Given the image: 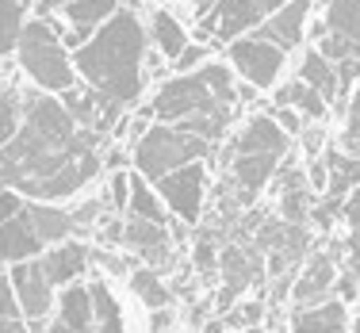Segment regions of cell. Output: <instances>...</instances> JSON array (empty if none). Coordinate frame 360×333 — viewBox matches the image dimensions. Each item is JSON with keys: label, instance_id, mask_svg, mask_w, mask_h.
<instances>
[{"label": "cell", "instance_id": "cell-1", "mask_svg": "<svg viewBox=\"0 0 360 333\" xmlns=\"http://www.w3.org/2000/svg\"><path fill=\"white\" fill-rule=\"evenodd\" d=\"M100 138L81 126L65 104L27 84V111L12 138L0 146V184L23 200L70 203L100 173Z\"/></svg>", "mask_w": 360, "mask_h": 333}, {"label": "cell", "instance_id": "cell-2", "mask_svg": "<svg viewBox=\"0 0 360 333\" xmlns=\"http://www.w3.org/2000/svg\"><path fill=\"white\" fill-rule=\"evenodd\" d=\"M257 89L245 81H238V73L226 62L211 58L207 65H200L195 73H173L158 92L150 96L146 115L153 123H176L184 131L200 134L207 142H219L230 134L238 115V104L250 100Z\"/></svg>", "mask_w": 360, "mask_h": 333}, {"label": "cell", "instance_id": "cell-3", "mask_svg": "<svg viewBox=\"0 0 360 333\" xmlns=\"http://www.w3.org/2000/svg\"><path fill=\"white\" fill-rule=\"evenodd\" d=\"M146 54H150V35L134 0H127L108 23L92 31L89 42L73 50V70L81 84L131 107L146 92Z\"/></svg>", "mask_w": 360, "mask_h": 333}, {"label": "cell", "instance_id": "cell-4", "mask_svg": "<svg viewBox=\"0 0 360 333\" xmlns=\"http://www.w3.org/2000/svg\"><path fill=\"white\" fill-rule=\"evenodd\" d=\"M15 65L27 77L31 89L50 92V96H62L70 92L81 77L73 70V54L62 42V31H58L54 15H27L20 31V42H15Z\"/></svg>", "mask_w": 360, "mask_h": 333}, {"label": "cell", "instance_id": "cell-5", "mask_svg": "<svg viewBox=\"0 0 360 333\" xmlns=\"http://www.w3.org/2000/svg\"><path fill=\"white\" fill-rule=\"evenodd\" d=\"M215 150H219L215 142L200 138V134L184 131L176 123H153L139 134V142L131 150V161H134V173L153 184L165 173H173V169H184L192 161H207Z\"/></svg>", "mask_w": 360, "mask_h": 333}, {"label": "cell", "instance_id": "cell-6", "mask_svg": "<svg viewBox=\"0 0 360 333\" xmlns=\"http://www.w3.org/2000/svg\"><path fill=\"white\" fill-rule=\"evenodd\" d=\"M226 65L238 73V81H245L257 92H269L280 84L288 65V54L269 39H257V35H242L226 46Z\"/></svg>", "mask_w": 360, "mask_h": 333}, {"label": "cell", "instance_id": "cell-7", "mask_svg": "<svg viewBox=\"0 0 360 333\" xmlns=\"http://www.w3.org/2000/svg\"><path fill=\"white\" fill-rule=\"evenodd\" d=\"M288 0H219L215 8L200 15V35H211L222 46H230L234 39L253 35L276 8H284Z\"/></svg>", "mask_w": 360, "mask_h": 333}, {"label": "cell", "instance_id": "cell-8", "mask_svg": "<svg viewBox=\"0 0 360 333\" xmlns=\"http://www.w3.org/2000/svg\"><path fill=\"white\" fill-rule=\"evenodd\" d=\"M8 272V284L15 292V303H20V314L23 322L31 326V333H42L54 314V303H58V287L46 280L39 257L35 261H20V264H4Z\"/></svg>", "mask_w": 360, "mask_h": 333}, {"label": "cell", "instance_id": "cell-9", "mask_svg": "<svg viewBox=\"0 0 360 333\" xmlns=\"http://www.w3.org/2000/svg\"><path fill=\"white\" fill-rule=\"evenodd\" d=\"M161 203L169 207V215L180 222H200L203 203H207V161H192L184 169H173L161 181H153Z\"/></svg>", "mask_w": 360, "mask_h": 333}, {"label": "cell", "instance_id": "cell-10", "mask_svg": "<svg viewBox=\"0 0 360 333\" xmlns=\"http://www.w3.org/2000/svg\"><path fill=\"white\" fill-rule=\"evenodd\" d=\"M58 100L65 104V111H70L77 123L89 126V131H96V134H111L119 126V119H123V111H127L119 100H111V96H104V92L81 84V81H77L70 92H62Z\"/></svg>", "mask_w": 360, "mask_h": 333}, {"label": "cell", "instance_id": "cell-11", "mask_svg": "<svg viewBox=\"0 0 360 333\" xmlns=\"http://www.w3.org/2000/svg\"><path fill=\"white\" fill-rule=\"evenodd\" d=\"M314 4H319V0H288L284 8H276V12L253 31V35L276 42L284 54H295V50L307 46V20H311Z\"/></svg>", "mask_w": 360, "mask_h": 333}, {"label": "cell", "instance_id": "cell-12", "mask_svg": "<svg viewBox=\"0 0 360 333\" xmlns=\"http://www.w3.org/2000/svg\"><path fill=\"white\" fill-rule=\"evenodd\" d=\"M338 261L333 253L314 249L311 257L303 261L299 276L291 280V303L295 306H319L326 299H333V287H338Z\"/></svg>", "mask_w": 360, "mask_h": 333}, {"label": "cell", "instance_id": "cell-13", "mask_svg": "<svg viewBox=\"0 0 360 333\" xmlns=\"http://www.w3.org/2000/svg\"><path fill=\"white\" fill-rule=\"evenodd\" d=\"M219 272H222V295H219V306L222 311H230V306L242 299V292L253 284L257 276H261V257H257V249L250 245H226V249L219 253Z\"/></svg>", "mask_w": 360, "mask_h": 333}, {"label": "cell", "instance_id": "cell-14", "mask_svg": "<svg viewBox=\"0 0 360 333\" xmlns=\"http://www.w3.org/2000/svg\"><path fill=\"white\" fill-rule=\"evenodd\" d=\"M291 142L295 138H288V134L280 131L272 111H264V115H250L238 126L234 142H230V157H234V153H280V157H288Z\"/></svg>", "mask_w": 360, "mask_h": 333}, {"label": "cell", "instance_id": "cell-15", "mask_svg": "<svg viewBox=\"0 0 360 333\" xmlns=\"http://www.w3.org/2000/svg\"><path fill=\"white\" fill-rule=\"evenodd\" d=\"M42 272H46V280L54 287H65V284H77V280L89 272V245L70 237V242H58L50 245V249H42Z\"/></svg>", "mask_w": 360, "mask_h": 333}, {"label": "cell", "instance_id": "cell-16", "mask_svg": "<svg viewBox=\"0 0 360 333\" xmlns=\"http://www.w3.org/2000/svg\"><path fill=\"white\" fill-rule=\"evenodd\" d=\"M299 81H307L314 92L326 100V104H338V100H345V92H341V77H338V65L330 62V58L322 54L314 42H307L303 50H299Z\"/></svg>", "mask_w": 360, "mask_h": 333}, {"label": "cell", "instance_id": "cell-17", "mask_svg": "<svg viewBox=\"0 0 360 333\" xmlns=\"http://www.w3.org/2000/svg\"><path fill=\"white\" fill-rule=\"evenodd\" d=\"M42 249H46V245L39 242L27 211H20V215L8 218V222H0V264L35 261V257H42Z\"/></svg>", "mask_w": 360, "mask_h": 333}, {"label": "cell", "instance_id": "cell-18", "mask_svg": "<svg viewBox=\"0 0 360 333\" xmlns=\"http://www.w3.org/2000/svg\"><path fill=\"white\" fill-rule=\"evenodd\" d=\"M119 237H123L127 249H134L146 264H161L169 257V226H158V222H150V218L131 215L123 222V230H119Z\"/></svg>", "mask_w": 360, "mask_h": 333}, {"label": "cell", "instance_id": "cell-19", "mask_svg": "<svg viewBox=\"0 0 360 333\" xmlns=\"http://www.w3.org/2000/svg\"><path fill=\"white\" fill-rule=\"evenodd\" d=\"M291 333H349V303L333 295L319 306H295Z\"/></svg>", "mask_w": 360, "mask_h": 333}, {"label": "cell", "instance_id": "cell-20", "mask_svg": "<svg viewBox=\"0 0 360 333\" xmlns=\"http://www.w3.org/2000/svg\"><path fill=\"white\" fill-rule=\"evenodd\" d=\"M92 292L89 280H77V284L58 287V303H54V318L62 322L70 333H92Z\"/></svg>", "mask_w": 360, "mask_h": 333}, {"label": "cell", "instance_id": "cell-21", "mask_svg": "<svg viewBox=\"0 0 360 333\" xmlns=\"http://www.w3.org/2000/svg\"><path fill=\"white\" fill-rule=\"evenodd\" d=\"M146 35H150V46L158 50V58H161V62H169V65H173L176 58H180V50H184L188 42H192L188 27L176 20L173 12H165V8H153Z\"/></svg>", "mask_w": 360, "mask_h": 333}, {"label": "cell", "instance_id": "cell-22", "mask_svg": "<svg viewBox=\"0 0 360 333\" xmlns=\"http://www.w3.org/2000/svg\"><path fill=\"white\" fill-rule=\"evenodd\" d=\"M272 104H276V107H295L307 123H326V115H330V104H326V100L307 81H299V77H295V81H288V84H280L276 96H272Z\"/></svg>", "mask_w": 360, "mask_h": 333}, {"label": "cell", "instance_id": "cell-23", "mask_svg": "<svg viewBox=\"0 0 360 333\" xmlns=\"http://www.w3.org/2000/svg\"><path fill=\"white\" fill-rule=\"evenodd\" d=\"M127 211L131 215H139V218H150V222H158V226H169V207L161 203V195H158V188H153L146 176H139L131 169V195H127Z\"/></svg>", "mask_w": 360, "mask_h": 333}, {"label": "cell", "instance_id": "cell-24", "mask_svg": "<svg viewBox=\"0 0 360 333\" xmlns=\"http://www.w3.org/2000/svg\"><path fill=\"white\" fill-rule=\"evenodd\" d=\"M92 292V333H123V306H119L115 292L108 287V280H89Z\"/></svg>", "mask_w": 360, "mask_h": 333}, {"label": "cell", "instance_id": "cell-25", "mask_svg": "<svg viewBox=\"0 0 360 333\" xmlns=\"http://www.w3.org/2000/svg\"><path fill=\"white\" fill-rule=\"evenodd\" d=\"M307 215H311V184L303 173H291L284 176V192H280V218L291 226H303Z\"/></svg>", "mask_w": 360, "mask_h": 333}, {"label": "cell", "instance_id": "cell-26", "mask_svg": "<svg viewBox=\"0 0 360 333\" xmlns=\"http://www.w3.org/2000/svg\"><path fill=\"white\" fill-rule=\"evenodd\" d=\"M341 222H345V268L360 284V184L341 203Z\"/></svg>", "mask_w": 360, "mask_h": 333}, {"label": "cell", "instance_id": "cell-27", "mask_svg": "<svg viewBox=\"0 0 360 333\" xmlns=\"http://www.w3.org/2000/svg\"><path fill=\"white\" fill-rule=\"evenodd\" d=\"M326 31H338V35L353 39L360 46V0H326Z\"/></svg>", "mask_w": 360, "mask_h": 333}, {"label": "cell", "instance_id": "cell-28", "mask_svg": "<svg viewBox=\"0 0 360 333\" xmlns=\"http://www.w3.org/2000/svg\"><path fill=\"white\" fill-rule=\"evenodd\" d=\"M23 111H27V89H20V84L8 81L4 89H0V146L20 131Z\"/></svg>", "mask_w": 360, "mask_h": 333}, {"label": "cell", "instance_id": "cell-29", "mask_svg": "<svg viewBox=\"0 0 360 333\" xmlns=\"http://www.w3.org/2000/svg\"><path fill=\"white\" fill-rule=\"evenodd\" d=\"M23 23H27V8L12 4V0H0V62L15 54Z\"/></svg>", "mask_w": 360, "mask_h": 333}, {"label": "cell", "instance_id": "cell-30", "mask_svg": "<svg viewBox=\"0 0 360 333\" xmlns=\"http://www.w3.org/2000/svg\"><path fill=\"white\" fill-rule=\"evenodd\" d=\"M131 287H134V295L142 299L146 306H150V311H165L169 303H173V295H169V287L161 284V276L153 268H139L131 276Z\"/></svg>", "mask_w": 360, "mask_h": 333}, {"label": "cell", "instance_id": "cell-31", "mask_svg": "<svg viewBox=\"0 0 360 333\" xmlns=\"http://www.w3.org/2000/svg\"><path fill=\"white\" fill-rule=\"evenodd\" d=\"M0 333H31V326L23 322L20 303H15V292L8 284V272L0 264Z\"/></svg>", "mask_w": 360, "mask_h": 333}, {"label": "cell", "instance_id": "cell-32", "mask_svg": "<svg viewBox=\"0 0 360 333\" xmlns=\"http://www.w3.org/2000/svg\"><path fill=\"white\" fill-rule=\"evenodd\" d=\"M338 142H341V150H349L353 157H360V81L345 96V123H341V138Z\"/></svg>", "mask_w": 360, "mask_h": 333}, {"label": "cell", "instance_id": "cell-33", "mask_svg": "<svg viewBox=\"0 0 360 333\" xmlns=\"http://www.w3.org/2000/svg\"><path fill=\"white\" fill-rule=\"evenodd\" d=\"M211 58H215V54H211L207 42H188V46L180 50V58L173 62V73H195L200 65H207Z\"/></svg>", "mask_w": 360, "mask_h": 333}, {"label": "cell", "instance_id": "cell-34", "mask_svg": "<svg viewBox=\"0 0 360 333\" xmlns=\"http://www.w3.org/2000/svg\"><path fill=\"white\" fill-rule=\"evenodd\" d=\"M261 318H264V306H261V303H234V306L226 311L230 329H250V326H261Z\"/></svg>", "mask_w": 360, "mask_h": 333}, {"label": "cell", "instance_id": "cell-35", "mask_svg": "<svg viewBox=\"0 0 360 333\" xmlns=\"http://www.w3.org/2000/svg\"><path fill=\"white\" fill-rule=\"evenodd\" d=\"M272 119L280 123V131H284L288 138H299V134L307 131V119L299 115L295 107H272Z\"/></svg>", "mask_w": 360, "mask_h": 333}, {"label": "cell", "instance_id": "cell-36", "mask_svg": "<svg viewBox=\"0 0 360 333\" xmlns=\"http://www.w3.org/2000/svg\"><path fill=\"white\" fill-rule=\"evenodd\" d=\"M333 295L341 299V303H360V284H356V276L341 264V272H338V287H333Z\"/></svg>", "mask_w": 360, "mask_h": 333}, {"label": "cell", "instance_id": "cell-37", "mask_svg": "<svg viewBox=\"0 0 360 333\" xmlns=\"http://www.w3.org/2000/svg\"><path fill=\"white\" fill-rule=\"evenodd\" d=\"M195 268H200L203 276H211V272H219V249L211 245V237H203V242L195 245Z\"/></svg>", "mask_w": 360, "mask_h": 333}, {"label": "cell", "instance_id": "cell-38", "mask_svg": "<svg viewBox=\"0 0 360 333\" xmlns=\"http://www.w3.org/2000/svg\"><path fill=\"white\" fill-rule=\"evenodd\" d=\"M23 195L15 192V188H0V222H8V218H15L23 211Z\"/></svg>", "mask_w": 360, "mask_h": 333}, {"label": "cell", "instance_id": "cell-39", "mask_svg": "<svg viewBox=\"0 0 360 333\" xmlns=\"http://www.w3.org/2000/svg\"><path fill=\"white\" fill-rule=\"evenodd\" d=\"M215 4H219V0H192L195 15H203V12H207V8H215Z\"/></svg>", "mask_w": 360, "mask_h": 333}, {"label": "cell", "instance_id": "cell-40", "mask_svg": "<svg viewBox=\"0 0 360 333\" xmlns=\"http://www.w3.org/2000/svg\"><path fill=\"white\" fill-rule=\"evenodd\" d=\"M234 333H272V329H264V326H250V329H234Z\"/></svg>", "mask_w": 360, "mask_h": 333}, {"label": "cell", "instance_id": "cell-41", "mask_svg": "<svg viewBox=\"0 0 360 333\" xmlns=\"http://www.w3.org/2000/svg\"><path fill=\"white\" fill-rule=\"evenodd\" d=\"M12 4H20V8H27V12H31V0H12Z\"/></svg>", "mask_w": 360, "mask_h": 333}, {"label": "cell", "instance_id": "cell-42", "mask_svg": "<svg viewBox=\"0 0 360 333\" xmlns=\"http://www.w3.org/2000/svg\"><path fill=\"white\" fill-rule=\"evenodd\" d=\"M4 84H8V73H4V70H0V89H4Z\"/></svg>", "mask_w": 360, "mask_h": 333}]
</instances>
